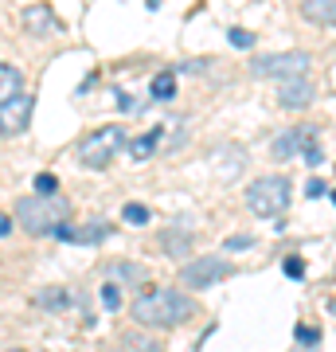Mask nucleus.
I'll return each mask as SVG.
<instances>
[{"label": "nucleus", "instance_id": "obj_1", "mask_svg": "<svg viewBox=\"0 0 336 352\" xmlns=\"http://www.w3.org/2000/svg\"><path fill=\"white\" fill-rule=\"evenodd\" d=\"M192 314H196V305L180 289H149V294H141L137 302H133V321L137 325H149V329L180 325Z\"/></svg>", "mask_w": 336, "mask_h": 352}, {"label": "nucleus", "instance_id": "obj_2", "mask_svg": "<svg viewBox=\"0 0 336 352\" xmlns=\"http://www.w3.org/2000/svg\"><path fill=\"white\" fill-rule=\"evenodd\" d=\"M67 212L71 208L59 196H32V200L16 204V219H20V227H24L27 235H51L67 219Z\"/></svg>", "mask_w": 336, "mask_h": 352}, {"label": "nucleus", "instance_id": "obj_3", "mask_svg": "<svg viewBox=\"0 0 336 352\" xmlns=\"http://www.w3.org/2000/svg\"><path fill=\"white\" fill-rule=\"evenodd\" d=\"M289 204V180L286 176H258L247 188V208L258 219H274V215L286 212Z\"/></svg>", "mask_w": 336, "mask_h": 352}, {"label": "nucleus", "instance_id": "obj_4", "mask_svg": "<svg viewBox=\"0 0 336 352\" xmlns=\"http://www.w3.org/2000/svg\"><path fill=\"white\" fill-rule=\"evenodd\" d=\"M122 149H125V129L106 126V129H98V133H90V138L78 141V161L87 164V168H106Z\"/></svg>", "mask_w": 336, "mask_h": 352}, {"label": "nucleus", "instance_id": "obj_5", "mask_svg": "<svg viewBox=\"0 0 336 352\" xmlns=\"http://www.w3.org/2000/svg\"><path fill=\"white\" fill-rule=\"evenodd\" d=\"M309 67L313 59L305 55V51H278V55H258L254 63H250V75H258V78H301V75H309Z\"/></svg>", "mask_w": 336, "mask_h": 352}, {"label": "nucleus", "instance_id": "obj_6", "mask_svg": "<svg viewBox=\"0 0 336 352\" xmlns=\"http://www.w3.org/2000/svg\"><path fill=\"white\" fill-rule=\"evenodd\" d=\"M227 274H231V263H227V258L203 254V258H192V263L180 270V282L192 286V289H208V286H215V282H223Z\"/></svg>", "mask_w": 336, "mask_h": 352}, {"label": "nucleus", "instance_id": "obj_7", "mask_svg": "<svg viewBox=\"0 0 336 352\" xmlns=\"http://www.w3.org/2000/svg\"><path fill=\"white\" fill-rule=\"evenodd\" d=\"M32 110H36V98L32 94H12L8 102H0V133L4 138L24 133L27 122H32Z\"/></svg>", "mask_w": 336, "mask_h": 352}, {"label": "nucleus", "instance_id": "obj_8", "mask_svg": "<svg viewBox=\"0 0 336 352\" xmlns=\"http://www.w3.org/2000/svg\"><path fill=\"white\" fill-rule=\"evenodd\" d=\"M313 138H317L313 126H293V129H286V133H278V141L270 145V153H274L278 161H289V157H298V153L309 149Z\"/></svg>", "mask_w": 336, "mask_h": 352}, {"label": "nucleus", "instance_id": "obj_9", "mask_svg": "<svg viewBox=\"0 0 336 352\" xmlns=\"http://www.w3.org/2000/svg\"><path fill=\"white\" fill-rule=\"evenodd\" d=\"M313 102V82L305 75L301 78H286L282 90H278V106H286V110H305Z\"/></svg>", "mask_w": 336, "mask_h": 352}, {"label": "nucleus", "instance_id": "obj_10", "mask_svg": "<svg viewBox=\"0 0 336 352\" xmlns=\"http://www.w3.org/2000/svg\"><path fill=\"white\" fill-rule=\"evenodd\" d=\"M51 235H55V239H59V243H102V239H106V235H110V227H106V223L71 227V223H67V219H63V223L55 227Z\"/></svg>", "mask_w": 336, "mask_h": 352}, {"label": "nucleus", "instance_id": "obj_11", "mask_svg": "<svg viewBox=\"0 0 336 352\" xmlns=\"http://www.w3.org/2000/svg\"><path fill=\"white\" fill-rule=\"evenodd\" d=\"M24 28L27 32H51L55 28V16H51L47 4H32V8H24Z\"/></svg>", "mask_w": 336, "mask_h": 352}, {"label": "nucleus", "instance_id": "obj_12", "mask_svg": "<svg viewBox=\"0 0 336 352\" xmlns=\"http://www.w3.org/2000/svg\"><path fill=\"white\" fill-rule=\"evenodd\" d=\"M301 12L317 20V24H336V0H305Z\"/></svg>", "mask_w": 336, "mask_h": 352}, {"label": "nucleus", "instance_id": "obj_13", "mask_svg": "<svg viewBox=\"0 0 336 352\" xmlns=\"http://www.w3.org/2000/svg\"><path fill=\"white\" fill-rule=\"evenodd\" d=\"M71 302H75V298L63 286H47V289L36 294V305H43V309H71Z\"/></svg>", "mask_w": 336, "mask_h": 352}, {"label": "nucleus", "instance_id": "obj_14", "mask_svg": "<svg viewBox=\"0 0 336 352\" xmlns=\"http://www.w3.org/2000/svg\"><path fill=\"white\" fill-rule=\"evenodd\" d=\"M161 138H164V129L157 126V129H149V133H141L137 141H133V145H129V157H137V161H145V157H149L153 149H157V145H161Z\"/></svg>", "mask_w": 336, "mask_h": 352}, {"label": "nucleus", "instance_id": "obj_15", "mask_svg": "<svg viewBox=\"0 0 336 352\" xmlns=\"http://www.w3.org/2000/svg\"><path fill=\"white\" fill-rule=\"evenodd\" d=\"M215 161H219V168H215V173L223 176V180H235V176L243 173V164H247V157H243L238 149H227V161L219 157V153H215Z\"/></svg>", "mask_w": 336, "mask_h": 352}, {"label": "nucleus", "instance_id": "obj_16", "mask_svg": "<svg viewBox=\"0 0 336 352\" xmlns=\"http://www.w3.org/2000/svg\"><path fill=\"white\" fill-rule=\"evenodd\" d=\"M12 94H20V71L0 63V102H8Z\"/></svg>", "mask_w": 336, "mask_h": 352}, {"label": "nucleus", "instance_id": "obj_17", "mask_svg": "<svg viewBox=\"0 0 336 352\" xmlns=\"http://www.w3.org/2000/svg\"><path fill=\"white\" fill-rule=\"evenodd\" d=\"M153 98H157V102H168V98H172V94H176V75H172V71H164V75H157V78H153Z\"/></svg>", "mask_w": 336, "mask_h": 352}, {"label": "nucleus", "instance_id": "obj_18", "mask_svg": "<svg viewBox=\"0 0 336 352\" xmlns=\"http://www.w3.org/2000/svg\"><path fill=\"white\" fill-rule=\"evenodd\" d=\"M164 251L176 254V258H184V254L192 251V231H184V235H168V239H164Z\"/></svg>", "mask_w": 336, "mask_h": 352}, {"label": "nucleus", "instance_id": "obj_19", "mask_svg": "<svg viewBox=\"0 0 336 352\" xmlns=\"http://www.w3.org/2000/svg\"><path fill=\"white\" fill-rule=\"evenodd\" d=\"M227 39H231V47H238V51L254 47V36H250L247 28H231V32H227Z\"/></svg>", "mask_w": 336, "mask_h": 352}, {"label": "nucleus", "instance_id": "obj_20", "mask_svg": "<svg viewBox=\"0 0 336 352\" xmlns=\"http://www.w3.org/2000/svg\"><path fill=\"white\" fill-rule=\"evenodd\" d=\"M125 223H149V208L145 204H125Z\"/></svg>", "mask_w": 336, "mask_h": 352}, {"label": "nucleus", "instance_id": "obj_21", "mask_svg": "<svg viewBox=\"0 0 336 352\" xmlns=\"http://www.w3.org/2000/svg\"><path fill=\"white\" fill-rule=\"evenodd\" d=\"M36 192L39 196H55V192H59V180H55L51 173H39L36 176Z\"/></svg>", "mask_w": 336, "mask_h": 352}, {"label": "nucleus", "instance_id": "obj_22", "mask_svg": "<svg viewBox=\"0 0 336 352\" xmlns=\"http://www.w3.org/2000/svg\"><path fill=\"white\" fill-rule=\"evenodd\" d=\"M125 349L129 352H161L157 340H145V337H125Z\"/></svg>", "mask_w": 336, "mask_h": 352}, {"label": "nucleus", "instance_id": "obj_23", "mask_svg": "<svg viewBox=\"0 0 336 352\" xmlns=\"http://www.w3.org/2000/svg\"><path fill=\"white\" fill-rule=\"evenodd\" d=\"M102 305H106V309H122V289L113 286H102Z\"/></svg>", "mask_w": 336, "mask_h": 352}, {"label": "nucleus", "instance_id": "obj_24", "mask_svg": "<svg viewBox=\"0 0 336 352\" xmlns=\"http://www.w3.org/2000/svg\"><path fill=\"white\" fill-rule=\"evenodd\" d=\"M113 274L125 278V282H141V278H145V270H141V266H133V263H122V266H113Z\"/></svg>", "mask_w": 336, "mask_h": 352}, {"label": "nucleus", "instance_id": "obj_25", "mask_svg": "<svg viewBox=\"0 0 336 352\" xmlns=\"http://www.w3.org/2000/svg\"><path fill=\"white\" fill-rule=\"evenodd\" d=\"M282 270H286L289 278H298V282H301V278H305V263H301L298 254H289L286 263H282Z\"/></svg>", "mask_w": 336, "mask_h": 352}, {"label": "nucleus", "instance_id": "obj_26", "mask_svg": "<svg viewBox=\"0 0 336 352\" xmlns=\"http://www.w3.org/2000/svg\"><path fill=\"white\" fill-rule=\"evenodd\" d=\"M324 192H328V184H324L321 176H313L309 184H305V196H309V200H321Z\"/></svg>", "mask_w": 336, "mask_h": 352}, {"label": "nucleus", "instance_id": "obj_27", "mask_svg": "<svg viewBox=\"0 0 336 352\" xmlns=\"http://www.w3.org/2000/svg\"><path fill=\"white\" fill-rule=\"evenodd\" d=\"M247 247H254L250 235H231V239H227V251H247Z\"/></svg>", "mask_w": 336, "mask_h": 352}, {"label": "nucleus", "instance_id": "obj_28", "mask_svg": "<svg viewBox=\"0 0 336 352\" xmlns=\"http://www.w3.org/2000/svg\"><path fill=\"white\" fill-rule=\"evenodd\" d=\"M298 340H301V344H317V340H321V329L301 325V329H298Z\"/></svg>", "mask_w": 336, "mask_h": 352}, {"label": "nucleus", "instance_id": "obj_29", "mask_svg": "<svg viewBox=\"0 0 336 352\" xmlns=\"http://www.w3.org/2000/svg\"><path fill=\"white\" fill-rule=\"evenodd\" d=\"M117 110H125V113H137L141 106H137L133 98H129V94H117Z\"/></svg>", "mask_w": 336, "mask_h": 352}, {"label": "nucleus", "instance_id": "obj_30", "mask_svg": "<svg viewBox=\"0 0 336 352\" xmlns=\"http://www.w3.org/2000/svg\"><path fill=\"white\" fill-rule=\"evenodd\" d=\"M305 161H309V164H321V161H324V153H321V145H317V141L305 149Z\"/></svg>", "mask_w": 336, "mask_h": 352}, {"label": "nucleus", "instance_id": "obj_31", "mask_svg": "<svg viewBox=\"0 0 336 352\" xmlns=\"http://www.w3.org/2000/svg\"><path fill=\"white\" fill-rule=\"evenodd\" d=\"M4 235H12V215L0 212V239H4Z\"/></svg>", "mask_w": 336, "mask_h": 352}, {"label": "nucleus", "instance_id": "obj_32", "mask_svg": "<svg viewBox=\"0 0 336 352\" xmlns=\"http://www.w3.org/2000/svg\"><path fill=\"white\" fill-rule=\"evenodd\" d=\"M328 309H333V314H336V302H328Z\"/></svg>", "mask_w": 336, "mask_h": 352}, {"label": "nucleus", "instance_id": "obj_33", "mask_svg": "<svg viewBox=\"0 0 336 352\" xmlns=\"http://www.w3.org/2000/svg\"><path fill=\"white\" fill-rule=\"evenodd\" d=\"M333 204H336V192H333Z\"/></svg>", "mask_w": 336, "mask_h": 352}]
</instances>
